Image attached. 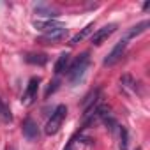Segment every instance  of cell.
Wrapping results in <instances>:
<instances>
[{"mask_svg":"<svg viewBox=\"0 0 150 150\" xmlns=\"http://www.w3.org/2000/svg\"><path fill=\"white\" fill-rule=\"evenodd\" d=\"M67 35V28H62V30H55V32H50V34H44L39 42H58L62 39H65Z\"/></svg>","mask_w":150,"mask_h":150,"instance_id":"10","label":"cell"},{"mask_svg":"<svg viewBox=\"0 0 150 150\" xmlns=\"http://www.w3.org/2000/svg\"><path fill=\"white\" fill-rule=\"evenodd\" d=\"M0 115H2V118H4L6 122H11V118H13L11 113H9V110L6 108V104H4L2 101H0Z\"/></svg>","mask_w":150,"mask_h":150,"instance_id":"16","label":"cell"},{"mask_svg":"<svg viewBox=\"0 0 150 150\" xmlns=\"http://www.w3.org/2000/svg\"><path fill=\"white\" fill-rule=\"evenodd\" d=\"M69 62H71V55H69V53H62V55L57 58V62H55V74L64 72V71L67 69Z\"/></svg>","mask_w":150,"mask_h":150,"instance_id":"13","label":"cell"},{"mask_svg":"<svg viewBox=\"0 0 150 150\" xmlns=\"http://www.w3.org/2000/svg\"><path fill=\"white\" fill-rule=\"evenodd\" d=\"M120 83H122V87L125 88V90H134V80L129 76V74H124V76L120 78Z\"/></svg>","mask_w":150,"mask_h":150,"instance_id":"14","label":"cell"},{"mask_svg":"<svg viewBox=\"0 0 150 150\" xmlns=\"http://www.w3.org/2000/svg\"><path fill=\"white\" fill-rule=\"evenodd\" d=\"M23 136L27 138V139H30V141H34V139H37L39 138V125H37V122L34 120V118H30V117H27L25 120H23Z\"/></svg>","mask_w":150,"mask_h":150,"instance_id":"7","label":"cell"},{"mask_svg":"<svg viewBox=\"0 0 150 150\" xmlns=\"http://www.w3.org/2000/svg\"><path fill=\"white\" fill-rule=\"evenodd\" d=\"M92 32H94V23H88V25H87V27H85L81 32H78L76 35H72V37H71L69 44H71V46H76V44H78V42H81L85 37H88Z\"/></svg>","mask_w":150,"mask_h":150,"instance_id":"11","label":"cell"},{"mask_svg":"<svg viewBox=\"0 0 150 150\" xmlns=\"http://www.w3.org/2000/svg\"><path fill=\"white\" fill-rule=\"evenodd\" d=\"M6 150H16V148H14V146H7Z\"/></svg>","mask_w":150,"mask_h":150,"instance_id":"18","label":"cell"},{"mask_svg":"<svg viewBox=\"0 0 150 150\" xmlns=\"http://www.w3.org/2000/svg\"><path fill=\"white\" fill-rule=\"evenodd\" d=\"M127 136H129L127 134V129L122 125L120 127V148L122 150H127Z\"/></svg>","mask_w":150,"mask_h":150,"instance_id":"15","label":"cell"},{"mask_svg":"<svg viewBox=\"0 0 150 150\" xmlns=\"http://www.w3.org/2000/svg\"><path fill=\"white\" fill-rule=\"evenodd\" d=\"M148 27H150V21H146V20H145V21H141V23H138V25H134V27H131V28L125 32V35H124V41L127 42L129 39H134L136 35L143 34V32H145Z\"/></svg>","mask_w":150,"mask_h":150,"instance_id":"8","label":"cell"},{"mask_svg":"<svg viewBox=\"0 0 150 150\" xmlns=\"http://www.w3.org/2000/svg\"><path fill=\"white\" fill-rule=\"evenodd\" d=\"M118 28V25L117 23H110V25H104L103 28H99V30H96L94 34H92V37H90V41H92V44L94 46H101L115 30Z\"/></svg>","mask_w":150,"mask_h":150,"instance_id":"3","label":"cell"},{"mask_svg":"<svg viewBox=\"0 0 150 150\" xmlns=\"http://www.w3.org/2000/svg\"><path fill=\"white\" fill-rule=\"evenodd\" d=\"M65 117H67V106H65V104H58V106L53 110V113H51V117H50V120H48V124H46L44 132H46L48 136L58 132V129L62 127Z\"/></svg>","mask_w":150,"mask_h":150,"instance_id":"2","label":"cell"},{"mask_svg":"<svg viewBox=\"0 0 150 150\" xmlns=\"http://www.w3.org/2000/svg\"><path fill=\"white\" fill-rule=\"evenodd\" d=\"M136 150H141V148H139V146H138V148H136Z\"/></svg>","mask_w":150,"mask_h":150,"instance_id":"19","label":"cell"},{"mask_svg":"<svg viewBox=\"0 0 150 150\" xmlns=\"http://www.w3.org/2000/svg\"><path fill=\"white\" fill-rule=\"evenodd\" d=\"M39 83H41V80H39V78H30V81H28V85H27V88H25V92H23V97H21V103H23L25 106L32 104V103H34V99L37 97Z\"/></svg>","mask_w":150,"mask_h":150,"instance_id":"6","label":"cell"},{"mask_svg":"<svg viewBox=\"0 0 150 150\" xmlns=\"http://www.w3.org/2000/svg\"><path fill=\"white\" fill-rule=\"evenodd\" d=\"M58 85H60V80H53V81L50 83V87L46 88V94H44V96H46V97H50V94H53V92L58 88Z\"/></svg>","mask_w":150,"mask_h":150,"instance_id":"17","label":"cell"},{"mask_svg":"<svg viewBox=\"0 0 150 150\" xmlns=\"http://www.w3.org/2000/svg\"><path fill=\"white\" fill-rule=\"evenodd\" d=\"M88 64H90V53H88V51L81 53L76 60L71 64V67H69V71H67V76H69V81H71L72 85L80 83V80L83 78V74H85Z\"/></svg>","mask_w":150,"mask_h":150,"instance_id":"1","label":"cell"},{"mask_svg":"<svg viewBox=\"0 0 150 150\" xmlns=\"http://www.w3.org/2000/svg\"><path fill=\"white\" fill-rule=\"evenodd\" d=\"M34 27H35L39 32H42V34H50V32H55V30H62V28H65L64 23L55 21V20H35V21H34Z\"/></svg>","mask_w":150,"mask_h":150,"instance_id":"5","label":"cell"},{"mask_svg":"<svg viewBox=\"0 0 150 150\" xmlns=\"http://www.w3.org/2000/svg\"><path fill=\"white\" fill-rule=\"evenodd\" d=\"M25 60L32 65H44L48 62V55L46 53H27Z\"/></svg>","mask_w":150,"mask_h":150,"instance_id":"12","label":"cell"},{"mask_svg":"<svg viewBox=\"0 0 150 150\" xmlns=\"http://www.w3.org/2000/svg\"><path fill=\"white\" fill-rule=\"evenodd\" d=\"M125 46H127V42H125L124 39H120V41L117 42V46H115L108 55H106V58H104V62H103V64H104L106 67L115 65V64L122 58V55H124V51H125Z\"/></svg>","mask_w":150,"mask_h":150,"instance_id":"4","label":"cell"},{"mask_svg":"<svg viewBox=\"0 0 150 150\" xmlns=\"http://www.w3.org/2000/svg\"><path fill=\"white\" fill-rule=\"evenodd\" d=\"M35 14L37 16H44L46 20H51V18H55V16H58L60 13L55 9V7H51V6H44V4H39V6H35Z\"/></svg>","mask_w":150,"mask_h":150,"instance_id":"9","label":"cell"}]
</instances>
